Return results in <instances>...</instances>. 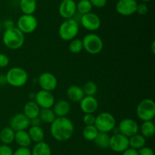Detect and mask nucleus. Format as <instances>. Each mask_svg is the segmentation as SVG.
I'll use <instances>...</instances> for the list:
<instances>
[{
    "mask_svg": "<svg viewBox=\"0 0 155 155\" xmlns=\"http://www.w3.org/2000/svg\"><path fill=\"white\" fill-rule=\"evenodd\" d=\"M20 8L24 15H33L36 10V0H20Z\"/></svg>",
    "mask_w": 155,
    "mask_h": 155,
    "instance_id": "nucleus-24",
    "label": "nucleus"
},
{
    "mask_svg": "<svg viewBox=\"0 0 155 155\" xmlns=\"http://www.w3.org/2000/svg\"><path fill=\"white\" fill-rule=\"evenodd\" d=\"M9 125L15 132L26 130L30 126V120L23 113H18L11 118Z\"/></svg>",
    "mask_w": 155,
    "mask_h": 155,
    "instance_id": "nucleus-16",
    "label": "nucleus"
},
{
    "mask_svg": "<svg viewBox=\"0 0 155 155\" xmlns=\"http://www.w3.org/2000/svg\"><path fill=\"white\" fill-rule=\"evenodd\" d=\"M41 124H42V121L40 120V119H39V117H36V118H34V119L30 120V126H34V127H40Z\"/></svg>",
    "mask_w": 155,
    "mask_h": 155,
    "instance_id": "nucleus-43",
    "label": "nucleus"
},
{
    "mask_svg": "<svg viewBox=\"0 0 155 155\" xmlns=\"http://www.w3.org/2000/svg\"><path fill=\"white\" fill-rule=\"evenodd\" d=\"M148 8L145 3H139L137 5V8H136V12L139 14V15H145L148 13Z\"/></svg>",
    "mask_w": 155,
    "mask_h": 155,
    "instance_id": "nucleus-35",
    "label": "nucleus"
},
{
    "mask_svg": "<svg viewBox=\"0 0 155 155\" xmlns=\"http://www.w3.org/2000/svg\"><path fill=\"white\" fill-rule=\"evenodd\" d=\"M139 130H140V134L145 139L152 137L155 134V125L152 120L144 121Z\"/></svg>",
    "mask_w": 155,
    "mask_h": 155,
    "instance_id": "nucleus-26",
    "label": "nucleus"
},
{
    "mask_svg": "<svg viewBox=\"0 0 155 155\" xmlns=\"http://www.w3.org/2000/svg\"><path fill=\"white\" fill-rule=\"evenodd\" d=\"M67 96L72 102H80L85 95L83 88L77 85H72L67 89Z\"/></svg>",
    "mask_w": 155,
    "mask_h": 155,
    "instance_id": "nucleus-20",
    "label": "nucleus"
},
{
    "mask_svg": "<svg viewBox=\"0 0 155 155\" xmlns=\"http://www.w3.org/2000/svg\"><path fill=\"white\" fill-rule=\"evenodd\" d=\"M117 129L120 133L127 136V138H130L139 133V127L135 120L126 118L120 122Z\"/></svg>",
    "mask_w": 155,
    "mask_h": 155,
    "instance_id": "nucleus-12",
    "label": "nucleus"
},
{
    "mask_svg": "<svg viewBox=\"0 0 155 155\" xmlns=\"http://www.w3.org/2000/svg\"><path fill=\"white\" fill-rule=\"evenodd\" d=\"M151 51H152L153 54L155 53V41L154 40L151 43Z\"/></svg>",
    "mask_w": 155,
    "mask_h": 155,
    "instance_id": "nucleus-45",
    "label": "nucleus"
},
{
    "mask_svg": "<svg viewBox=\"0 0 155 155\" xmlns=\"http://www.w3.org/2000/svg\"><path fill=\"white\" fill-rule=\"evenodd\" d=\"M6 83L13 87L19 88L24 86L28 81V74L22 68L15 67L8 71L5 75Z\"/></svg>",
    "mask_w": 155,
    "mask_h": 155,
    "instance_id": "nucleus-3",
    "label": "nucleus"
},
{
    "mask_svg": "<svg viewBox=\"0 0 155 155\" xmlns=\"http://www.w3.org/2000/svg\"><path fill=\"white\" fill-rule=\"evenodd\" d=\"M15 132L10 127H5L0 131V142H2L3 145L12 144L15 142Z\"/></svg>",
    "mask_w": 155,
    "mask_h": 155,
    "instance_id": "nucleus-23",
    "label": "nucleus"
},
{
    "mask_svg": "<svg viewBox=\"0 0 155 155\" xmlns=\"http://www.w3.org/2000/svg\"><path fill=\"white\" fill-rule=\"evenodd\" d=\"M13 155H31V150L29 148H18L13 152Z\"/></svg>",
    "mask_w": 155,
    "mask_h": 155,
    "instance_id": "nucleus-38",
    "label": "nucleus"
},
{
    "mask_svg": "<svg viewBox=\"0 0 155 155\" xmlns=\"http://www.w3.org/2000/svg\"><path fill=\"white\" fill-rule=\"evenodd\" d=\"M58 13L64 19H70L77 13V3L74 0H62L58 8Z\"/></svg>",
    "mask_w": 155,
    "mask_h": 155,
    "instance_id": "nucleus-15",
    "label": "nucleus"
},
{
    "mask_svg": "<svg viewBox=\"0 0 155 155\" xmlns=\"http://www.w3.org/2000/svg\"><path fill=\"white\" fill-rule=\"evenodd\" d=\"M95 127L100 133H108L116 127V119L109 112H102L95 117Z\"/></svg>",
    "mask_w": 155,
    "mask_h": 155,
    "instance_id": "nucleus-7",
    "label": "nucleus"
},
{
    "mask_svg": "<svg viewBox=\"0 0 155 155\" xmlns=\"http://www.w3.org/2000/svg\"><path fill=\"white\" fill-rule=\"evenodd\" d=\"M82 88H83L85 96H94L98 91V86L92 81L86 82L83 87Z\"/></svg>",
    "mask_w": 155,
    "mask_h": 155,
    "instance_id": "nucleus-32",
    "label": "nucleus"
},
{
    "mask_svg": "<svg viewBox=\"0 0 155 155\" xmlns=\"http://www.w3.org/2000/svg\"><path fill=\"white\" fill-rule=\"evenodd\" d=\"M109 148L117 153H123L125 150L130 148L129 146V138L121 133H114L110 136Z\"/></svg>",
    "mask_w": 155,
    "mask_h": 155,
    "instance_id": "nucleus-9",
    "label": "nucleus"
},
{
    "mask_svg": "<svg viewBox=\"0 0 155 155\" xmlns=\"http://www.w3.org/2000/svg\"><path fill=\"white\" fill-rule=\"evenodd\" d=\"M38 27V21L33 15H22L17 21V27L24 34L32 33Z\"/></svg>",
    "mask_w": 155,
    "mask_h": 155,
    "instance_id": "nucleus-8",
    "label": "nucleus"
},
{
    "mask_svg": "<svg viewBox=\"0 0 155 155\" xmlns=\"http://www.w3.org/2000/svg\"><path fill=\"white\" fill-rule=\"evenodd\" d=\"M31 155H51V147L45 142H38L31 150Z\"/></svg>",
    "mask_w": 155,
    "mask_h": 155,
    "instance_id": "nucleus-25",
    "label": "nucleus"
},
{
    "mask_svg": "<svg viewBox=\"0 0 155 155\" xmlns=\"http://www.w3.org/2000/svg\"><path fill=\"white\" fill-rule=\"evenodd\" d=\"M50 133L56 141L66 142L74 135V125L67 117H56L50 126Z\"/></svg>",
    "mask_w": 155,
    "mask_h": 155,
    "instance_id": "nucleus-1",
    "label": "nucleus"
},
{
    "mask_svg": "<svg viewBox=\"0 0 155 155\" xmlns=\"http://www.w3.org/2000/svg\"><path fill=\"white\" fill-rule=\"evenodd\" d=\"M98 130L95 125L86 126L83 130V136L86 140L93 142L98 134Z\"/></svg>",
    "mask_w": 155,
    "mask_h": 155,
    "instance_id": "nucleus-30",
    "label": "nucleus"
},
{
    "mask_svg": "<svg viewBox=\"0 0 155 155\" xmlns=\"http://www.w3.org/2000/svg\"><path fill=\"white\" fill-rule=\"evenodd\" d=\"M95 117L94 114H85L83 117V121L86 126H91L95 125Z\"/></svg>",
    "mask_w": 155,
    "mask_h": 155,
    "instance_id": "nucleus-34",
    "label": "nucleus"
},
{
    "mask_svg": "<svg viewBox=\"0 0 155 155\" xmlns=\"http://www.w3.org/2000/svg\"><path fill=\"white\" fill-rule=\"evenodd\" d=\"M122 155H139V153H138L137 150L128 148L122 153Z\"/></svg>",
    "mask_w": 155,
    "mask_h": 155,
    "instance_id": "nucleus-42",
    "label": "nucleus"
},
{
    "mask_svg": "<svg viewBox=\"0 0 155 155\" xmlns=\"http://www.w3.org/2000/svg\"><path fill=\"white\" fill-rule=\"evenodd\" d=\"M83 49L90 54H98L104 48L102 39L98 34L91 33L86 34L82 39Z\"/></svg>",
    "mask_w": 155,
    "mask_h": 155,
    "instance_id": "nucleus-5",
    "label": "nucleus"
},
{
    "mask_svg": "<svg viewBox=\"0 0 155 155\" xmlns=\"http://www.w3.org/2000/svg\"><path fill=\"white\" fill-rule=\"evenodd\" d=\"M27 133L30 136L32 142H33L35 143H38V142H43L44 138H45V133L41 127L30 126Z\"/></svg>",
    "mask_w": 155,
    "mask_h": 155,
    "instance_id": "nucleus-22",
    "label": "nucleus"
},
{
    "mask_svg": "<svg viewBox=\"0 0 155 155\" xmlns=\"http://www.w3.org/2000/svg\"><path fill=\"white\" fill-rule=\"evenodd\" d=\"M71 109V106L69 101L64 99H61L55 101L52 110L56 117H65L70 113Z\"/></svg>",
    "mask_w": 155,
    "mask_h": 155,
    "instance_id": "nucleus-18",
    "label": "nucleus"
},
{
    "mask_svg": "<svg viewBox=\"0 0 155 155\" xmlns=\"http://www.w3.org/2000/svg\"><path fill=\"white\" fill-rule=\"evenodd\" d=\"M2 26L5 27V30H7V29L12 28V27H15V22H14V21H12V20H11V19L5 20V21H4V23H3Z\"/></svg>",
    "mask_w": 155,
    "mask_h": 155,
    "instance_id": "nucleus-41",
    "label": "nucleus"
},
{
    "mask_svg": "<svg viewBox=\"0 0 155 155\" xmlns=\"http://www.w3.org/2000/svg\"><path fill=\"white\" fill-rule=\"evenodd\" d=\"M136 0H119L116 4V11L122 16H130L136 12Z\"/></svg>",
    "mask_w": 155,
    "mask_h": 155,
    "instance_id": "nucleus-14",
    "label": "nucleus"
},
{
    "mask_svg": "<svg viewBox=\"0 0 155 155\" xmlns=\"http://www.w3.org/2000/svg\"><path fill=\"white\" fill-rule=\"evenodd\" d=\"M89 2L92 4V7L95 6V8H104L107 5V0H89Z\"/></svg>",
    "mask_w": 155,
    "mask_h": 155,
    "instance_id": "nucleus-39",
    "label": "nucleus"
},
{
    "mask_svg": "<svg viewBox=\"0 0 155 155\" xmlns=\"http://www.w3.org/2000/svg\"><path fill=\"white\" fill-rule=\"evenodd\" d=\"M92 9V5L89 0H80L77 4V12L81 16L90 13Z\"/></svg>",
    "mask_w": 155,
    "mask_h": 155,
    "instance_id": "nucleus-31",
    "label": "nucleus"
},
{
    "mask_svg": "<svg viewBox=\"0 0 155 155\" xmlns=\"http://www.w3.org/2000/svg\"><path fill=\"white\" fill-rule=\"evenodd\" d=\"M80 23L83 28L90 32H94L100 28L101 24V18L98 15L95 13H88L86 15H82L80 18Z\"/></svg>",
    "mask_w": 155,
    "mask_h": 155,
    "instance_id": "nucleus-11",
    "label": "nucleus"
},
{
    "mask_svg": "<svg viewBox=\"0 0 155 155\" xmlns=\"http://www.w3.org/2000/svg\"><path fill=\"white\" fill-rule=\"evenodd\" d=\"M138 153L139 155H154V151L151 148L145 146L138 150Z\"/></svg>",
    "mask_w": 155,
    "mask_h": 155,
    "instance_id": "nucleus-40",
    "label": "nucleus"
},
{
    "mask_svg": "<svg viewBox=\"0 0 155 155\" xmlns=\"http://www.w3.org/2000/svg\"><path fill=\"white\" fill-rule=\"evenodd\" d=\"M80 107L84 114H94L98 108V101L94 96H84L80 101Z\"/></svg>",
    "mask_w": 155,
    "mask_h": 155,
    "instance_id": "nucleus-17",
    "label": "nucleus"
},
{
    "mask_svg": "<svg viewBox=\"0 0 155 155\" xmlns=\"http://www.w3.org/2000/svg\"><path fill=\"white\" fill-rule=\"evenodd\" d=\"M145 143H146V139L139 133L129 138V146H130V148L136 149L137 151L140 148H143L145 145Z\"/></svg>",
    "mask_w": 155,
    "mask_h": 155,
    "instance_id": "nucleus-27",
    "label": "nucleus"
},
{
    "mask_svg": "<svg viewBox=\"0 0 155 155\" xmlns=\"http://www.w3.org/2000/svg\"><path fill=\"white\" fill-rule=\"evenodd\" d=\"M136 114L139 119L144 121L152 120L155 117V102L151 98L142 100L136 107Z\"/></svg>",
    "mask_w": 155,
    "mask_h": 155,
    "instance_id": "nucleus-6",
    "label": "nucleus"
},
{
    "mask_svg": "<svg viewBox=\"0 0 155 155\" xmlns=\"http://www.w3.org/2000/svg\"><path fill=\"white\" fill-rule=\"evenodd\" d=\"M15 141L21 148H29L32 143L30 136L26 130L15 132Z\"/></svg>",
    "mask_w": 155,
    "mask_h": 155,
    "instance_id": "nucleus-21",
    "label": "nucleus"
},
{
    "mask_svg": "<svg viewBox=\"0 0 155 155\" xmlns=\"http://www.w3.org/2000/svg\"><path fill=\"white\" fill-rule=\"evenodd\" d=\"M80 31L78 22L74 18L65 20L58 29V34L63 40L71 41L75 39Z\"/></svg>",
    "mask_w": 155,
    "mask_h": 155,
    "instance_id": "nucleus-4",
    "label": "nucleus"
},
{
    "mask_svg": "<svg viewBox=\"0 0 155 155\" xmlns=\"http://www.w3.org/2000/svg\"><path fill=\"white\" fill-rule=\"evenodd\" d=\"M39 118L42 123L51 124L55 120L56 116L51 108H44L40 109Z\"/></svg>",
    "mask_w": 155,
    "mask_h": 155,
    "instance_id": "nucleus-28",
    "label": "nucleus"
},
{
    "mask_svg": "<svg viewBox=\"0 0 155 155\" xmlns=\"http://www.w3.org/2000/svg\"><path fill=\"white\" fill-rule=\"evenodd\" d=\"M109 141H110V136L108 133L99 132L93 142H95V145L97 147L101 149H105V148H108Z\"/></svg>",
    "mask_w": 155,
    "mask_h": 155,
    "instance_id": "nucleus-29",
    "label": "nucleus"
},
{
    "mask_svg": "<svg viewBox=\"0 0 155 155\" xmlns=\"http://www.w3.org/2000/svg\"><path fill=\"white\" fill-rule=\"evenodd\" d=\"M6 79L5 76L2 75V74H0V86H2V85L6 84Z\"/></svg>",
    "mask_w": 155,
    "mask_h": 155,
    "instance_id": "nucleus-44",
    "label": "nucleus"
},
{
    "mask_svg": "<svg viewBox=\"0 0 155 155\" xmlns=\"http://www.w3.org/2000/svg\"><path fill=\"white\" fill-rule=\"evenodd\" d=\"M10 63L9 58L3 53H0V68H5L8 67Z\"/></svg>",
    "mask_w": 155,
    "mask_h": 155,
    "instance_id": "nucleus-37",
    "label": "nucleus"
},
{
    "mask_svg": "<svg viewBox=\"0 0 155 155\" xmlns=\"http://www.w3.org/2000/svg\"><path fill=\"white\" fill-rule=\"evenodd\" d=\"M40 109L41 108L34 100H30L24 104V113L23 114L29 120L34 119V118L39 117Z\"/></svg>",
    "mask_w": 155,
    "mask_h": 155,
    "instance_id": "nucleus-19",
    "label": "nucleus"
},
{
    "mask_svg": "<svg viewBox=\"0 0 155 155\" xmlns=\"http://www.w3.org/2000/svg\"><path fill=\"white\" fill-rule=\"evenodd\" d=\"M38 84L42 90L52 92L58 86V79L50 72H44L37 78Z\"/></svg>",
    "mask_w": 155,
    "mask_h": 155,
    "instance_id": "nucleus-10",
    "label": "nucleus"
},
{
    "mask_svg": "<svg viewBox=\"0 0 155 155\" xmlns=\"http://www.w3.org/2000/svg\"><path fill=\"white\" fill-rule=\"evenodd\" d=\"M68 48H69L70 51L73 54H78V53L81 52L82 50L83 49L82 39H77V38L72 39L71 41H70Z\"/></svg>",
    "mask_w": 155,
    "mask_h": 155,
    "instance_id": "nucleus-33",
    "label": "nucleus"
},
{
    "mask_svg": "<svg viewBox=\"0 0 155 155\" xmlns=\"http://www.w3.org/2000/svg\"><path fill=\"white\" fill-rule=\"evenodd\" d=\"M2 28V24L1 21H0V32H1Z\"/></svg>",
    "mask_w": 155,
    "mask_h": 155,
    "instance_id": "nucleus-47",
    "label": "nucleus"
},
{
    "mask_svg": "<svg viewBox=\"0 0 155 155\" xmlns=\"http://www.w3.org/2000/svg\"><path fill=\"white\" fill-rule=\"evenodd\" d=\"M141 1L142 2H150V1H151V0H141Z\"/></svg>",
    "mask_w": 155,
    "mask_h": 155,
    "instance_id": "nucleus-46",
    "label": "nucleus"
},
{
    "mask_svg": "<svg viewBox=\"0 0 155 155\" xmlns=\"http://www.w3.org/2000/svg\"><path fill=\"white\" fill-rule=\"evenodd\" d=\"M34 101L41 109L51 108L55 103V98L51 92L41 89L35 94Z\"/></svg>",
    "mask_w": 155,
    "mask_h": 155,
    "instance_id": "nucleus-13",
    "label": "nucleus"
},
{
    "mask_svg": "<svg viewBox=\"0 0 155 155\" xmlns=\"http://www.w3.org/2000/svg\"><path fill=\"white\" fill-rule=\"evenodd\" d=\"M13 150L9 145H0V155H13Z\"/></svg>",
    "mask_w": 155,
    "mask_h": 155,
    "instance_id": "nucleus-36",
    "label": "nucleus"
},
{
    "mask_svg": "<svg viewBox=\"0 0 155 155\" xmlns=\"http://www.w3.org/2000/svg\"><path fill=\"white\" fill-rule=\"evenodd\" d=\"M2 42L9 49L17 50L24 45L25 36L18 27H14L5 30L2 36Z\"/></svg>",
    "mask_w": 155,
    "mask_h": 155,
    "instance_id": "nucleus-2",
    "label": "nucleus"
}]
</instances>
